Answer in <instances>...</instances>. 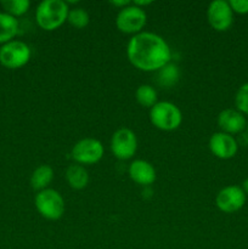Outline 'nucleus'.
I'll use <instances>...</instances> for the list:
<instances>
[{"label":"nucleus","instance_id":"nucleus-1","mask_svg":"<svg viewBox=\"0 0 248 249\" xmlns=\"http://www.w3.org/2000/svg\"><path fill=\"white\" fill-rule=\"evenodd\" d=\"M126 56L131 65L138 70L157 72L170 62L172 50L160 36L151 32H141L129 40Z\"/></svg>","mask_w":248,"mask_h":249},{"label":"nucleus","instance_id":"nucleus-2","mask_svg":"<svg viewBox=\"0 0 248 249\" xmlns=\"http://www.w3.org/2000/svg\"><path fill=\"white\" fill-rule=\"evenodd\" d=\"M68 7L67 1L63 0H44L35 10V19L38 26L44 31H55L67 21Z\"/></svg>","mask_w":248,"mask_h":249},{"label":"nucleus","instance_id":"nucleus-3","mask_svg":"<svg viewBox=\"0 0 248 249\" xmlns=\"http://www.w3.org/2000/svg\"><path fill=\"white\" fill-rule=\"evenodd\" d=\"M150 121L159 130L173 131L181 125L182 113L173 102L160 101L150 109Z\"/></svg>","mask_w":248,"mask_h":249},{"label":"nucleus","instance_id":"nucleus-4","mask_svg":"<svg viewBox=\"0 0 248 249\" xmlns=\"http://www.w3.org/2000/svg\"><path fill=\"white\" fill-rule=\"evenodd\" d=\"M34 204L38 213L48 220H58L62 218L66 211L65 199L60 192L53 189H46L38 192Z\"/></svg>","mask_w":248,"mask_h":249},{"label":"nucleus","instance_id":"nucleus-5","mask_svg":"<svg viewBox=\"0 0 248 249\" xmlns=\"http://www.w3.org/2000/svg\"><path fill=\"white\" fill-rule=\"evenodd\" d=\"M147 22L145 10L130 4L119 10L116 17V26L119 32L124 34H139Z\"/></svg>","mask_w":248,"mask_h":249},{"label":"nucleus","instance_id":"nucleus-6","mask_svg":"<svg viewBox=\"0 0 248 249\" xmlns=\"http://www.w3.org/2000/svg\"><path fill=\"white\" fill-rule=\"evenodd\" d=\"M31 48L21 40H11L0 48V63L9 70H18L31 60Z\"/></svg>","mask_w":248,"mask_h":249},{"label":"nucleus","instance_id":"nucleus-7","mask_svg":"<svg viewBox=\"0 0 248 249\" xmlns=\"http://www.w3.org/2000/svg\"><path fill=\"white\" fill-rule=\"evenodd\" d=\"M105 148L101 141L94 138H85L78 141L71 151L73 160L77 164H95L104 157Z\"/></svg>","mask_w":248,"mask_h":249},{"label":"nucleus","instance_id":"nucleus-8","mask_svg":"<svg viewBox=\"0 0 248 249\" xmlns=\"http://www.w3.org/2000/svg\"><path fill=\"white\" fill-rule=\"evenodd\" d=\"M138 150V139L135 133L129 128H121L111 138V151L121 160H130Z\"/></svg>","mask_w":248,"mask_h":249},{"label":"nucleus","instance_id":"nucleus-9","mask_svg":"<svg viewBox=\"0 0 248 249\" xmlns=\"http://www.w3.org/2000/svg\"><path fill=\"white\" fill-rule=\"evenodd\" d=\"M208 23L216 32H225L232 26L233 12L226 0H214L207 9Z\"/></svg>","mask_w":248,"mask_h":249},{"label":"nucleus","instance_id":"nucleus-10","mask_svg":"<svg viewBox=\"0 0 248 249\" xmlns=\"http://www.w3.org/2000/svg\"><path fill=\"white\" fill-rule=\"evenodd\" d=\"M246 203V194L242 187L230 185L218 192L215 197V204L223 213H235L240 211Z\"/></svg>","mask_w":248,"mask_h":249},{"label":"nucleus","instance_id":"nucleus-11","mask_svg":"<svg viewBox=\"0 0 248 249\" xmlns=\"http://www.w3.org/2000/svg\"><path fill=\"white\" fill-rule=\"evenodd\" d=\"M208 146L212 153L220 160H230L235 157L238 151L237 141L235 140V138L223 131L214 133L209 139Z\"/></svg>","mask_w":248,"mask_h":249},{"label":"nucleus","instance_id":"nucleus-12","mask_svg":"<svg viewBox=\"0 0 248 249\" xmlns=\"http://www.w3.org/2000/svg\"><path fill=\"white\" fill-rule=\"evenodd\" d=\"M218 125L223 133L226 134H238L245 128H247V122H246L245 116L240 111L233 108L223 109L218 114Z\"/></svg>","mask_w":248,"mask_h":249},{"label":"nucleus","instance_id":"nucleus-13","mask_svg":"<svg viewBox=\"0 0 248 249\" xmlns=\"http://www.w3.org/2000/svg\"><path fill=\"white\" fill-rule=\"evenodd\" d=\"M129 178L138 185H151L156 181V169L150 162L135 160L129 165Z\"/></svg>","mask_w":248,"mask_h":249},{"label":"nucleus","instance_id":"nucleus-14","mask_svg":"<svg viewBox=\"0 0 248 249\" xmlns=\"http://www.w3.org/2000/svg\"><path fill=\"white\" fill-rule=\"evenodd\" d=\"M66 180L73 190H83L89 184V173L83 165L71 164L66 169Z\"/></svg>","mask_w":248,"mask_h":249},{"label":"nucleus","instance_id":"nucleus-15","mask_svg":"<svg viewBox=\"0 0 248 249\" xmlns=\"http://www.w3.org/2000/svg\"><path fill=\"white\" fill-rule=\"evenodd\" d=\"M53 179V169L48 164H41L34 169L31 175V186L34 191H43L48 189Z\"/></svg>","mask_w":248,"mask_h":249},{"label":"nucleus","instance_id":"nucleus-16","mask_svg":"<svg viewBox=\"0 0 248 249\" xmlns=\"http://www.w3.org/2000/svg\"><path fill=\"white\" fill-rule=\"evenodd\" d=\"M17 33H18V21L16 17L6 12H0V44L4 45L14 40Z\"/></svg>","mask_w":248,"mask_h":249},{"label":"nucleus","instance_id":"nucleus-17","mask_svg":"<svg viewBox=\"0 0 248 249\" xmlns=\"http://www.w3.org/2000/svg\"><path fill=\"white\" fill-rule=\"evenodd\" d=\"M180 77V71L174 63H168L164 67L157 71V83L160 87L172 88L177 83Z\"/></svg>","mask_w":248,"mask_h":249},{"label":"nucleus","instance_id":"nucleus-18","mask_svg":"<svg viewBox=\"0 0 248 249\" xmlns=\"http://www.w3.org/2000/svg\"><path fill=\"white\" fill-rule=\"evenodd\" d=\"M136 101L140 106L146 107V108H152L156 104H157V91L152 85L142 84L136 89L135 91Z\"/></svg>","mask_w":248,"mask_h":249},{"label":"nucleus","instance_id":"nucleus-19","mask_svg":"<svg viewBox=\"0 0 248 249\" xmlns=\"http://www.w3.org/2000/svg\"><path fill=\"white\" fill-rule=\"evenodd\" d=\"M5 12L11 16H22L26 14L31 7V1L29 0H4L0 2Z\"/></svg>","mask_w":248,"mask_h":249},{"label":"nucleus","instance_id":"nucleus-20","mask_svg":"<svg viewBox=\"0 0 248 249\" xmlns=\"http://www.w3.org/2000/svg\"><path fill=\"white\" fill-rule=\"evenodd\" d=\"M67 21L74 28L82 29L89 24L90 17L87 10L82 9V7H74V9H70Z\"/></svg>","mask_w":248,"mask_h":249},{"label":"nucleus","instance_id":"nucleus-21","mask_svg":"<svg viewBox=\"0 0 248 249\" xmlns=\"http://www.w3.org/2000/svg\"><path fill=\"white\" fill-rule=\"evenodd\" d=\"M236 109L245 116L248 114V83H245L238 88L235 96Z\"/></svg>","mask_w":248,"mask_h":249},{"label":"nucleus","instance_id":"nucleus-22","mask_svg":"<svg viewBox=\"0 0 248 249\" xmlns=\"http://www.w3.org/2000/svg\"><path fill=\"white\" fill-rule=\"evenodd\" d=\"M231 10L232 12H236L238 15L248 14V0H230Z\"/></svg>","mask_w":248,"mask_h":249},{"label":"nucleus","instance_id":"nucleus-23","mask_svg":"<svg viewBox=\"0 0 248 249\" xmlns=\"http://www.w3.org/2000/svg\"><path fill=\"white\" fill-rule=\"evenodd\" d=\"M109 4L113 5L114 7H119V10H121V9H123V7L130 5L131 2L129 1V0H111V1H109Z\"/></svg>","mask_w":248,"mask_h":249},{"label":"nucleus","instance_id":"nucleus-24","mask_svg":"<svg viewBox=\"0 0 248 249\" xmlns=\"http://www.w3.org/2000/svg\"><path fill=\"white\" fill-rule=\"evenodd\" d=\"M152 0H135L134 2H131L133 5H135V6L138 7H141V9H143V6H147V5H151L152 4Z\"/></svg>","mask_w":248,"mask_h":249},{"label":"nucleus","instance_id":"nucleus-25","mask_svg":"<svg viewBox=\"0 0 248 249\" xmlns=\"http://www.w3.org/2000/svg\"><path fill=\"white\" fill-rule=\"evenodd\" d=\"M242 190H243V192H245V194H246V196H247V195H248V178L245 180V181H243Z\"/></svg>","mask_w":248,"mask_h":249},{"label":"nucleus","instance_id":"nucleus-26","mask_svg":"<svg viewBox=\"0 0 248 249\" xmlns=\"http://www.w3.org/2000/svg\"><path fill=\"white\" fill-rule=\"evenodd\" d=\"M247 130H248V122H247Z\"/></svg>","mask_w":248,"mask_h":249}]
</instances>
